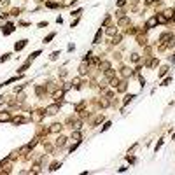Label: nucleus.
I'll return each instance as SVG.
<instances>
[{
    "mask_svg": "<svg viewBox=\"0 0 175 175\" xmlns=\"http://www.w3.org/2000/svg\"><path fill=\"white\" fill-rule=\"evenodd\" d=\"M173 21H175V16H173Z\"/></svg>",
    "mask_w": 175,
    "mask_h": 175,
    "instance_id": "35",
    "label": "nucleus"
},
{
    "mask_svg": "<svg viewBox=\"0 0 175 175\" xmlns=\"http://www.w3.org/2000/svg\"><path fill=\"white\" fill-rule=\"evenodd\" d=\"M46 7H49V9H56V7H60V4H54V2H46Z\"/></svg>",
    "mask_w": 175,
    "mask_h": 175,
    "instance_id": "13",
    "label": "nucleus"
},
{
    "mask_svg": "<svg viewBox=\"0 0 175 175\" xmlns=\"http://www.w3.org/2000/svg\"><path fill=\"white\" fill-rule=\"evenodd\" d=\"M112 42H114V44H119V42H121V35H117V37H116Z\"/></svg>",
    "mask_w": 175,
    "mask_h": 175,
    "instance_id": "26",
    "label": "nucleus"
},
{
    "mask_svg": "<svg viewBox=\"0 0 175 175\" xmlns=\"http://www.w3.org/2000/svg\"><path fill=\"white\" fill-rule=\"evenodd\" d=\"M131 98H135V95H130V96H126V98H124V105H126V103H128Z\"/></svg>",
    "mask_w": 175,
    "mask_h": 175,
    "instance_id": "25",
    "label": "nucleus"
},
{
    "mask_svg": "<svg viewBox=\"0 0 175 175\" xmlns=\"http://www.w3.org/2000/svg\"><path fill=\"white\" fill-rule=\"evenodd\" d=\"M0 121H11V116H9L7 112H4V114H0Z\"/></svg>",
    "mask_w": 175,
    "mask_h": 175,
    "instance_id": "12",
    "label": "nucleus"
},
{
    "mask_svg": "<svg viewBox=\"0 0 175 175\" xmlns=\"http://www.w3.org/2000/svg\"><path fill=\"white\" fill-rule=\"evenodd\" d=\"M166 70H168V68H166V67H163V68H161V72H159V77H163V75L166 74Z\"/></svg>",
    "mask_w": 175,
    "mask_h": 175,
    "instance_id": "28",
    "label": "nucleus"
},
{
    "mask_svg": "<svg viewBox=\"0 0 175 175\" xmlns=\"http://www.w3.org/2000/svg\"><path fill=\"white\" fill-rule=\"evenodd\" d=\"M123 75H124V77L131 75V70H130V68H123Z\"/></svg>",
    "mask_w": 175,
    "mask_h": 175,
    "instance_id": "20",
    "label": "nucleus"
},
{
    "mask_svg": "<svg viewBox=\"0 0 175 175\" xmlns=\"http://www.w3.org/2000/svg\"><path fill=\"white\" fill-rule=\"evenodd\" d=\"M100 39H102V28L96 32V35H95V40H93V44H100Z\"/></svg>",
    "mask_w": 175,
    "mask_h": 175,
    "instance_id": "8",
    "label": "nucleus"
},
{
    "mask_svg": "<svg viewBox=\"0 0 175 175\" xmlns=\"http://www.w3.org/2000/svg\"><path fill=\"white\" fill-rule=\"evenodd\" d=\"M12 32H14V25H12V23L5 25V28H2V33H4V35H9V33H12Z\"/></svg>",
    "mask_w": 175,
    "mask_h": 175,
    "instance_id": "3",
    "label": "nucleus"
},
{
    "mask_svg": "<svg viewBox=\"0 0 175 175\" xmlns=\"http://www.w3.org/2000/svg\"><path fill=\"white\" fill-rule=\"evenodd\" d=\"M170 82H172V77H166V79L163 81V84H161V86H168Z\"/></svg>",
    "mask_w": 175,
    "mask_h": 175,
    "instance_id": "21",
    "label": "nucleus"
},
{
    "mask_svg": "<svg viewBox=\"0 0 175 175\" xmlns=\"http://www.w3.org/2000/svg\"><path fill=\"white\" fill-rule=\"evenodd\" d=\"M61 96H63V91H56V93H54V102L58 103V102L61 100Z\"/></svg>",
    "mask_w": 175,
    "mask_h": 175,
    "instance_id": "10",
    "label": "nucleus"
},
{
    "mask_svg": "<svg viewBox=\"0 0 175 175\" xmlns=\"http://www.w3.org/2000/svg\"><path fill=\"white\" fill-rule=\"evenodd\" d=\"M9 56H11V54H4V56H0V61H5V60H9Z\"/></svg>",
    "mask_w": 175,
    "mask_h": 175,
    "instance_id": "27",
    "label": "nucleus"
},
{
    "mask_svg": "<svg viewBox=\"0 0 175 175\" xmlns=\"http://www.w3.org/2000/svg\"><path fill=\"white\" fill-rule=\"evenodd\" d=\"M58 166H60V163H58V161H54V163L51 165V168H49V170H51V172H54V170H58Z\"/></svg>",
    "mask_w": 175,
    "mask_h": 175,
    "instance_id": "18",
    "label": "nucleus"
},
{
    "mask_svg": "<svg viewBox=\"0 0 175 175\" xmlns=\"http://www.w3.org/2000/svg\"><path fill=\"white\" fill-rule=\"evenodd\" d=\"M100 70H103V72L110 70V63H109V61H102V63H100Z\"/></svg>",
    "mask_w": 175,
    "mask_h": 175,
    "instance_id": "7",
    "label": "nucleus"
},
{
    "mask_svg": "<svg viewBox=\"0 0 175 175\" xmlns=\"http://www.w3.org/2000/svg\"><path fill=\"white\" fill-rule=\"evenodd\" d=\"M58 110H60V105H58V103H54V105H49V107L46 109V112H47L49 116H54Z\"/></svg>",
    "mask_w": 175,
    "mask_h": 175,
    "instance_id": "2",
    "label": "nucleus"
},
{
    "mask_svg": "<svg viewBox=\"0 0 175 175\" xmlns=\"http://www.w3.org/2000/svg\"><path fill=\"white\" fill-rule=\"evenodd\" d=\"M124 89H126V81L117 82V91H124Z\"/></svg>",
    "mask_w": 175,
    "mask_h": 175,
    "instance_id": "11",
    "label": "nucleus"
},
{
    "mask_svg": "<svg viewBox=\"0 0 175 175\" xmlns=\"http://www.w3.org/2000/svg\"><path fill=\"white\" fill-rule=\"evenodd\" d=\"M58 130H61V124H53L51 131H58Z\"/></svg>",
    "mask_w": 175,
    "mask_h": 175,
    "instance_id": "22",
    "label": "nucleus"
},
{
    "mask_svg": "<svg viewBox=\"0 0 175 175\" xmlns=\"http://www.w3.org/2000/svg\"><path fill=\"white\" fill-rule=\"evenodd\" d=\"M54 35H56V33H49V35H47V37L44 39V42H51L53 39H54Z\"/></svg>",
    "mask_w": 175,
    "mask_h": 175,
    "instance_id": "16",
    "label": "nucleus"
},
{
    "mask_svg": "<svg viewBox=\"0 0 175 175\" xmlns=\"http://www.w3.org/2000/svg\"><path fill=\"white\" fill-rule=\"evenodd\" d=\"M147 2H149V4H151V2H154V0H147Z\"/></svg>",
    "mask_w": 175,
    "mask_h": 175,
    "instance_id": "34",
    "label": "nucleus"
},
{
    "mask_svg": "<svg viewBox=\"0 0 175 175\" xmlns=\"http://www.w3.org/2000/svg\"><path fill=\"white\" fill-rule=\"evenodd\" d=\"M81 12H82V11H81V9H77V11H75V12H72V16H79V14H81Z\"/></svg>",
    "mask_w": 175,
    "mask_h": 175,
    "instance_id": "31",
    "label": "nucleus"
},
{
    "mask_svg": "<svg viewBox=\"0 0 175 175\" xmlns=\"http://www.w3.org/2000/svg\"><path fill=\"white\" fill-rule=\"evenodd\" d=\"M138 60H140V56H138L137 53H133V54H131V61H135V63H137Z\"/></svg>",
    "mask_w": 175,
    "mask_h": 175,
    "instance_id": "17",
    "label": "nucleus"
},
{
    "mask_svg": "<svg viewBox=\"0 0 175 175\" xmlns=\"http://www.w3.org/2000/svg\"><path fill=\"white\" fill-rule=\"evenodd\" d=\"M173 12H175V11H173Z\"/></svg>",
    "mask_w": 175,
    "mask_h": 175,
    "instance_id": "36",
    "label": "nucleus"
},
{
    "mask_svg": "<svg viewBox=\"0 0 175 175\" xmlns=\"http://www.w3.org/2000/svg\"><path fill=\"white\" fill-rule=\"evenodd\" d=\"M88 67H89V65H88V61L84 60V61L81 63V67H79V74H81V75H84V74L88 72Z\"/></svg>",
    "mask_w": 175,
    "mask_h": 175,
    "instance_id": "4",
    "label": "nucleus"
},
{
    "mask_svg": "<svg viewBox=\"0 0 175 175\" xmlns=\"http://www.w3.org/2000/svg\"><path fill=\"white\" fill-rule=\"evenodd\" d=\"M72 138H74V140H79V142H81V133H79V131L72 133Z\"/></svg>",
    "mask_w": 175,
    "mask_h": 175,
    "instance_id": "15",
    "label": "nucleus"
},
{
    "mask_svg": "<svg viewBox=\"0 0 175 175\" xmlns=\"http://www.w3.org/2000/svg\"><path fill=\"white\" fill-rule=\"evenodd\" d=\"M126 23H128V18H121L119 19V25H126Z\"/></svg>",
    "mask_w": 175,
    "mask_h": 175,
    "instance_id": "24",
    "label": "nucleus"
},
{
    "mask_svg": "<svg viewBox=\"0 0 175 175\" xmlns=\"http://www.w3.org/2000/svg\"><path fill=\"white\" fill-rule=\"evenodd\" d=\"M147 65H149V67H156V65H158V60H151Z\"/></svg>",
    "mask_w": 175,
    "mask_h": 175,
    "instance_id": "23",
    "label": "nucleus"
},
{
    "mask_svg": "<svg viewBox=\"0 0 175 175\" xmlns=\"http://www.w3.org/2000/svg\"><path fill=\"white\" fill-rule=\"evenodd\" d=\"M102 121H103V117H102V116H98V117L95 119V124H98V123H102Z\"/></svg>",
    "mask_w": 175,
    "mask_h": 175,
    "instance_id": "29",
    "label": "nucleus"
},
{
    "mask_svg": "<svg viewBox=\"0 0 175 175\" xmlns=\"http://www.w3.org/2000/svg\"><path fill=\"white\" fill-rule=\"evenodd\" d=\"M26 44H28V40H19V44H16V46H14V49H16V51H21Z\"/></svg>",
    "mask_w": 175,
    "mask_h": 175,
    "instance_id": "5",
    "label": "nucleus"
},
{
    "mask_svg": "<svg viewBox=\"0 0 175 175\" xmlns=\"http://www.w3.org/2000/svg\"><path fill=\"white\" fill-rule=\"evenodd\" d=\"M14 124H21V123H26L28 119H25V117H14V119H11Z\"/></svg>",
    "mask_w": 175,
    "mask_h": 175,
    "instance_id": "9",
    "label": "nucleus"
},
{
    "mask_svg": "<svg viewBox=\"0 0 175 175\" xmlns=\"http://www.w3.org/2000/svg\"><path fill=\"white\" fill-rule=\"evenodd\" d=\"M2 102H4V96H0V103H2Z\"/></svg>",
    "mask_w": 175,
    "mask_h": 175,
    "instance_id": "33",
    "label": "nucleus"
},
{
    "mask_svg": "<svg viewBox=\"0 0 175 175\" xmlns=\"http://www.w3.org/2000/svg\"><path fill=\"white\" fill-rule=\"evenodd\" d=\"M65 144H67V138H65V137H58V138H56V145H58V147H63Z\"/></svg>",
    "mask_w": 175,
    "mask_h": 175,
    "instance_id": "6",
    "label": "nucleus"
},
{
    "mask_svg": "<svg viewBox=\"0 0 175 175\" xmlns=\"http://www.w3.org/2000/svg\"><path fill=\"white\" fill-rule=\"evenodd\" d=\"M116 32H117V28H116V26H110V28L107 30V35H110V37H112V35H116Z\"/></svg>",
    "mask_w": 175,
    "mask_h": 175,
    "instance_id": "14",
    "label": "nucleus"
},
{
    "mask_svg": "<svg viewBox=\"0 0 175 175\" xmlns=\"http://www.w3.org/2000/svg\"><path fill=\"white\" fill-rule=\"evenodd\" d=\"M124 4H126V0H117V5H119V7H123Z\"/></svg>",
    "mask_w": 175,
    "mask_h": 175,
    "instance_id": "30",
    "label": "nucleus"
},
{
    "mask_svg": "<svg viewBox=\"0 0 175 175\" xmlns=\"http://www.w3.org/2000/svg\"><path fill=\"white\" fill-rule=\"evenodd\" d=\"M58 56H60V53H58V51H56V53H53V56H51V58H53V60H56V58H58Z\"/></svg>",
    "mask_w": 175,
    "mask_h": 175,
    "instance_id": "32",
    "label": "nucleus"
},
{
    "mask_svg": "<svg viewBox=\"0 0 175 175\" xmlns=\"http://www.w3.org/2000/svg\"><path fill=\"white\" fill-rule=\"evenodd\" d=\"M156 25H158V16H152V18H149V19H147L145 28H154Z\"/></svg>",
    "mask_w": 175,
    "mask_h": 175,
    "instance_id": "1",
    "label": "nucleus"
},
{
    "mask_svg": "<svg viewBox=\"0 0 175 175\" xmlns=\"http://www.w3.org/2000/svg\"><path fill=\"white\" fill-rule=\"evenodd\" d=\"M158 23H166V18L161 16V14H158Z\"/></svg>",
    "mask_w": 175,
    "mask_h": 175,
    "instance_id": "19",
    "label": "nucleus"
}]
</instances>
